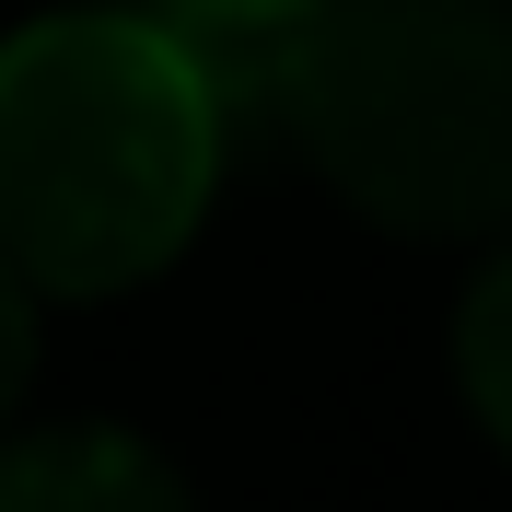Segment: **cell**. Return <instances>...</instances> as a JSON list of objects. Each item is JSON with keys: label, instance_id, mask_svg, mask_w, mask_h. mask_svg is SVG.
Listing matches in <instances>:
<instances>
[{"label": "cell", "instance_id": "obj_5", "mask_svg": "<svg viewBox=\"0 0 512 512\" xmlns=\"http://www.w3.org/2000/svg\"><path fill=\"white\" fill-rule=\"evenodd\" d=\"M163 12L210 47V70H222V82H245V70H268V47H280L315 0H163Z\"/></svg>", "mask_w": 512, "mask_h": 512}, {"label": "cell", "instance_id": "obj_3", "mask_svg": "<svg viewBox=\"0 0 512 512\" xmlns=\"http://www.w3.org/2000/svg\"><path fill=\"white\" fill-rule=\"evenodd\" d=\"M0 512H198V501L128 431H24L0 443Z\"/></svg>", "mask_w": 512, "mask_h": 512}, {"label": "cell", "instance_id": "obj_6", "mask_svg": "<svg viewBox=\"0 0 512 512\" xmlns=\"http://www.w3.org/2000/svg\"><path fill=\"white\" fill-rule=\"evenodd\" d=\"M24 373H35V280L0 256V419L24 408Z\"/></svg>", "mask_w": 512, "mask_h": 512}, {"label": "cell", "instance_id": "obj_4", "mask_svg": "<svg viewBox=\"0 0 512 512\" xmlns=\"http://www.w3.org/2000/svg\"><path fill=\"white\" fill-rule=\"evenodd\" d=\"M454 384H466V408L489 419V443L512 454V256H489V280L466 291V315H454Z\"/></svg>", "mask_w": 512, "mask_h": 512}, {"label": "cell", "instance_id": "obj_1", "mask_svg": "<svg viewBox=\"0 0 512 512\" xmlns=\"http://www.w3.org/2000/svg\"><path fill=\"white\" fill-rule=\"evenodd\" d=\"M222 94L175 12H47L0 35V256L35 291L175 268L222 187Z\"/></svg>", "mask_w": 512, "mask_h": 512}, {"label": "cell", "instance_id": "obj_2", "mask_svg": "<svg viewBox=\"0 0 512 512\" xmlns=\"http://www.w3.org/2000/svg\"><path fill=\"white\" fill-rule=\"evenodd\" d=\"M256 82L361 222H512V0H315Z\"/></svg>", "mask_w": 512, "mask_h": 512}]
</instances>
